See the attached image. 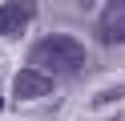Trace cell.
Instances as JSON below:
<instances>
[{"label":"cell","instance_id":"1","mask_svg":"<svg viewBox=\"0 0 125 121\" xmlns=\"http://www.w3.org/2000/svg\"><path fill=\"white\" fill-rule=\"evenodd\" d=\"M32 69L49 73V77H77L85 69V44L77 36H65V32H52V36H41L32 44Z\"/></svg>","mask_w":125,"mask_h":121},{"label":"cell","instance_id":"2","mask_svg":"<svg viewBox=\"0 0 125 121\" xmlns=\"http://www.w3.org/2000/svg\"><path fill=\"white\" fill-rule=\"evenodd\" d=\"M36 20V0H4L0 4V36H20Z\"/></svg>","mask_w":125,"mask_h":121},{"label":"cell","instance_id":"7","mask_svg":"<svg viewBox=\"0 0 125 121\" xmlns=\"http://www.w3.org/2000/svg\"><path fill=\"white\" fill-rule=\"evenodd\" d=\"M121 4H125V0H121Z\"/></svg>","mask_w":125,"mask_h":121},{"label":"cell","instance_id":"3","mask_svg":"<svg viewBox=\"0 0 125 121\" xmlns=\"http://www.w3.org/2000/svg\"><path fill=\"white\" fill-rule=\"evenodd\" d=\"M49 93H52V77L41 73V69H32V65L12 77V97H16V101H41V97H49Z\"/></svg>","mask_w":125,"mask_h":121},{"label":"cell","instance_id":"5","mask_svg":"<svg viewBox=\"0 0 125 121\" xmlns=\"http://www.w3.org/2000/svg\"><path fill=\"white\" fill-rule=\"evenodd\" d=\"M117 97H125V85H113V89H105V93H97V97H93V105H105V101H117Z\"/></svg>","mask_w":125,"mask_h":121},{"label":"cell","instance_id":"4","mask_svg":"<svg viewBox=\"0 0 125 121\" xmlns=\"http://www.w3.org/2000/svg\"><path fill=\"white\" fill-rule=\"evenodd\" d=\"M97 40L101 44H125V4L121 0L105 4V12L97 20Z\"/></svg>","mask_w":125,"mask_h":121},{"label":"cell","instance_id":"6","mask_svg":"<svg viewBox=\"0 0 125 121\" xmlns=\"http://www.w3.org/2000/svg\"><path fill=\"white\" fill-rule=\"evenodd\" d=\"M77 4H81V8H93V4H97V0H77Z\"/></svg>","mask_w":125,"mask_h":121}]
</instances>
